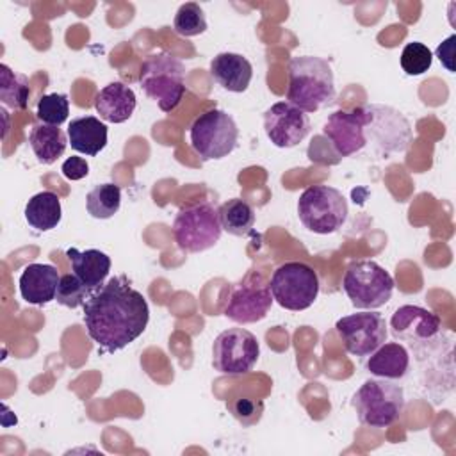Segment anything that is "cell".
Listing matches in <instances>:
<instances>
[{
	"instance_id": "obj_1",
	"label": "cell",
	"mask_w": 456,
	"mask_h": 456,
	"mask_svg": "<svg viewBox=\"0 0 456 456\" xmlns=\"http://www.w3.org/2000/svg\"><path fill=\"white\" fill-rule=\"evenodd\" d=\"M87 335L107 353L119 351L144 333L150 308L125 276L110 278L84 303Z\"/></svg>"
},
{
	"instance_id": "obj_2",
	"label": "cell",
	"mask_w": 456,
	"mask_h": 456,
	"mask_svg": "<svg viewBox=\"0 0 456 456\" xmlns=\"http://www.w3.org/2000/svg\"><path fill=\"white\" fill-rule=\"evenodd\" d=\"M335 100V80L328 61L315 55L292 57L289 62L287 102L303 112H315Z\"/></svg>"
},
{
	"instance_id": "obj_3",
	"label": "cell",
	"mask_w": 456,
	"mask_h": 456,
	"mask_svg": "<svg viewBox=\"0 0 456 456\" xmlns=\"http://www.w3.org/2000/svg\"><path fill=\"white\" fill-rule=\"evenodd\" d=\"M185 68L180 59L167 52L150 55L139 71V84L159 109L173 112L185 94Z\"/></svg>"
},
{
	"instance_id": "obj_4",
	"label": "cell",
	"mask_w": 456,
	"mask_h": 456,
	"mask_svg": "<svg viewBox=\"0 0 456 456\" xmlns=\"http://www.w3.org/2000/svg\"><path fill=\"white\" fill-rule=\"evenodd\" d=\"M351 404L362 424L388 428L399 420L404 410V392L392 379L370 378L353 394Z\"/></svg>"
},
{
	"instance_id": "obj_5",
	"label": "cell",
	"mask_w": 456,
	"mask_h": 456,
	"mask_svg": "<svg viewBox=\"0 0 456 456\" xmlns=\"http://www.w3.org/2000/svg\"><path fill=\"white\" fill-rule=\"evenodd\" d=\"M342 289L354 308L376 310L390 301L394 278L374 260H356L347 265Z\"/></svg>"
},
{
	"instance_id": "obj_6",
	"label": "cell",
	"mask_w": 456,
	"mask_h": 456,
	"mask_svg": "<svg viewBox=\"0 0 456 456\" xmlns=\"http://www.w3.org/2000/svg\"><path fill=\"white\" fill-rule=\"evenodd\" d=\"M297 216L303 226L314 233H335L347 219V201L335 187L310 185L297 200Z\"/></svg>"
},
{
	"instance_id": "obj_7",
	"label": "cell",
	"mask_w": 456,
	"mask_h": 456,
	"mask_svg": "<svg viewBox=\"0 0 456 456\" xmlns=\"http://www.w3.org/2000/svg\"><path fill=\"white\" fill-rule=\"evenodd\" d=\"M191 148L203 160H219L230 155L239 141L235 119L221 109L200 114L189 128Z\"/></svg>"
},
{
	"instance_id": "obj_8",
	"label": "cell",
	"mask_w": 456,
	"mask_h": 456,
	"mask_svg": "<svg viewBox=\"0 0 456 456\" xmlns=\"http://www.w3.org/2000/svg\"><path fill=\"white\" fill-rule=\"evenodd\" d=\"M221 232L217 208L207 201L180 208L173 221L175 242L185 253L210 249L217 244Z\"/></svg>"
},
{
	"instance_id": "obj_9",
	"label": "cell",
	"mask_w": 456,
	"mask_h": 456,
	"mask_svg": "<svg viewBox=\"0 0 456 456\" xmlns=\"http://www.w3.org/2000/svg\"><path fill=\"white\" fill-rule=\"evenodd\" d=\"M273 299L285 310L310 308L319 296V276L305 262H285L271 276Z\"/></svg>"
},
{
	"instance_id": "obj_10",
	"label": "cell",
	"mask_w": 456,
	"mask_h": 456,
	"mask_svg": "<svg viewBox=\"0 0 456 456\" xmlns=\"http://www.w3.org/2000/svg\"><path fill=\"white\" fill-rule=\"evenodd\" d=\"M258 356V340L244 328H228L214 338L212 365L221 374H248L256 365Z\"/></svg>"
},
{
	"instance_id": "obj_11",
	"label": "cell",
	"mask_w": 456,
	"mask_h": 456,
	"mask_svg": "<svg viewBox=\"0 0 456 456\" xmlns=\"http://www.w3.org/2000/svg\"><path fill=\"white\" fill-rule=\"evenodd\" d=\"M335 330L349 354L369 356L387 342V322L378 312H358L340 317Z\"/></svg>"
},
{
	"instance_id": "obj_12",
	"label": "cell",
	"mask_w": 456,
	"mask_h": 456,
	"mask_svg": "<svg viewBox=\"0 0 456 456\" xmlns=\"http://www.w3.org/2000/svg\"><path fill=\"white\" fill-rule=\"evenodd\" d=\"M370 119L365 126L367 142H374L379 153L406 151L411 142V126L408 119L395 109L387 105L367 103Z\"/></svg>"
},
{
	"instance_id": "obj_13",
	"label": "cell",
	"mask_w": 456,
	"mask_h": 456,
	"mask_svg": "<svg viewBox=\"0 0 456 456\" xmlns=\"http://www.w3.org/2000/svg\"><path fill=\"white\" fill-rule=\"evenodd\" d=\"M273 301L269 285L260 274L253 273L232 290L224 306V315L237 324L258 322L267 315Z\"/></svg>"
},
{
	"instance_id": "obj_14",
	"label": "cell",
	"mask_w": 456,
	"mask_h": 456,
	"mask_svg": "<svg viewBox=\"0 0 456 456\" xmlns=\"http://www.w3.org/2000/svg\"><path fill=\"white\" fill-rule=\"evenodd\" d=\"M390 330L395 340L404 342L413 351L428 349V344L433 342L442 331L440 317L417 305H403L390 317Z\"/></svg>"
},
{
	"instance_id": "obj_15",
	"label": "cell",
	"mask_w": 456,
	"mask_h": 456,
	"mask_svg": "<svg viewBox=\"0 0 456 456\" xmlns=\"http://www.w3.org/2000/svg\"><path fill=\"white\" fill-rule=\"evenodd\" d=\"M369 119L367 105L354 110H335L328 116L322 134L331 142L337 157H349L365 148V126Z\"/></svg>"
},
{
	"instance_id": "obj_16",
	"label": "cell",
	"mask_w": 456,
	"mask_h": 456,
	"mask_svg": "<svg viewBox=\"0 0 456 456\" xmlns=\"http://www.w3.org/2000/svg\"><path fill=\"white\" fill-rule=\"evenodd\" d=\"M264 130L278 148L297 146L310 132L306 112L289 102H276L264 112Z\"/></svg>"
},
{
	"instance_id": "obj_17",
	"label": "cell",
	"mask_w": 456,
	"mask_h": 456,
	"mask_svg": "<svg viewBox=\"0 0 456 456\" xmlns=\"http://www.w3.org/2000/svg\"><path fill=\"white\" fill-rule=\"evenodd\" d=\"M59 271L50 264H28L20 274V294L30 305H46L55 299Z\"/></svg>"
},
{
	"instance_id": "obj_18",
	"label": "cell",
	"mask_w": 456,
	"mask_h": 456,
	"mask_svg": "<svg viewBox=\"0 0 456 456\" xmlns=\"http://www.w3.org/2000/svg\"><path fill=\"white\" fill-rule=\"evenodd\" d=\"M210 75L223 89L244 93L253 78V66L240 53L223 52L210 61Z\"/></svg>"
},
{
	"instance_id": "obj_19",
	"label": "cell",
	"mask_w": 456,
	"mask_h": 456,
	"mask_svg": "<svg viewBox=\"0 0 456 456\" xmlns=\"http://www.w3.org/2000/svg\"><path fill=\"white\" fill-rule=\"evenodd\" d=\"M137 105L135 93L123 82H110L94 96V109L107 123H125Z\"/></svg>"
},
{
	"instance_id": "obj_20",
	"label": "cell",
	"mask_w": 456,
	"mask_h": 456,
	"mask_svg": "<svg viewBox=\"0 0 456 456\" xmlns=\"http://www.w3.org/2000/svg\"><path fill=\"white\" fill-rule=\"evenodd\" d=\"M367 372L383 379H401L410 370V353L401 342H383L365 362Z\"/></svg>"
},
{
	"instance_id": "obj_21",
	"label": "cell",
	"mask_w": 456,
	"mask_h": 456,
	"mask_svg": "<svg viewBox=\"0 0 456 456\" xmlns=\"http://www.w3.org/2000/svg\"><path fill=\"white\" fill-rule=\"evenodd\" d=\"M66 256L71 262L73 274H77L93 292L103 285L110 271L109 255L100 249L80 251L77 248H68Z\"/></svg>"
},
{
	"instance_id": "obj_22",
	"label": "cell",
	"mask_w": 456,
	"mask_h": 456,
	"mask_svg": "<svg viewBox=\"0 0 456 456\" xmlns=\"http://www.w3.org/2000/svg\"><path fill=\"white\" fill-rule=\"evenodd\" d=\"M68 141L75 151L94 157L107 146V126L94 116L75 118L68 125Z\"/></svg>"
},
{
	"instance_id": "obj_23",
	"label": "cell",
	"mask_w": 456,
	"mask_h": 456,
	"mask_svg": "<svg viewBox=\"0 0 456 456\" xmlns=\"http://www.w3.org/2000/svg\"><path fill=\"white\" fill-rule=\"evenodd\" d=\"M23 214L27 223L37 232L53 230L62 217L61 198L52 191H41L27 201Z\"/></svg>"
},
{
	"instance_id": "obj_24",
	"label": "cell",
	"mask_w": 456,
	"mask_h": 456,
	"mask_svg": "<svg viewBox=\"0 0 456 456\" xmlns=\"http://www.w3.org/2000/svg\"><path fill=\"white\" fill-rule=\"evenodd\" d=\"M68 142L69 141L66 139V134L62 132V128L45 125V123L34 125L28 134V144L34 155L41 164H46V166L53 164L64 153Z\"/></svg>"
},
{
	"instance_id": "obj_25",
	"label": "cell",
	"mask_w": 456,
	"mask_h": 456,
	"mask_svg": "<svg viewBox=\"0 0 456 456\" xmlns=\"http://www.w3.org/2000/svg\"><path fill=\"white\" fill-rule=\"evenodd\" d=\"M217 216H219L221 228L235 237L248 235L255 224L253 207L240 198H232L224 201L217 208Z\"/></svg>"
},
{
	"instance_id": "obj_26",
	"label": "cell",
	"mask_w": 456,
	"mask_h": 456,
	"mask_svg": "<svg viewBox=\"0 0 456 456\" xmlns=\"http://www.w3.org/2000/svg\"><path fill=\"white\" fill-rule=\"evenodd\" d=\"M28 96V78L14 73L7 64H0V102L12 110H23L27 109Z\"/></svg>"
},
{
	"instance_id": "obj_27",
	"label": "cell",
	"mask_w": 456,
	"mask_h": 456,
	"mask_svg": "<svg viewBox=\"0 0 456 456\" xmlns=\"http://www.w3.org/2000/svg\"><path fill=\"white\" fill-rule=\"evenodd\" d=\"M121 207V189L116 183H98L86 196L87 214L94 219H109Z\"/></svg>"
},
{
	"instance_id": "obj_28",
	"label": "cell",
	"mask_w": 456,
	"mask_h": 456,
	"mask_svg": "<svg viewBox=\"0 0 456 456\" xmlns=\"http://www.w3.org/2000/svg\"><path fill=\"white\" fill-rule=\"evenodd\" d=\"M173 28L182 37H194L203 34L207 30V18L200 4L196 2L182 4L175 14Z\"/></svg>"
},
{
	"instance_id": "obj_29",
	"label": "cell",
	"mask_w": 456,
	"mask_h": 456,
	"mask_svg": "<svg viewBox=\"0 0 456 456\" xmlns=\"http://www.w3.org/2000/svg\"><path fill=\"white\" fill-rule=\"evenodd\" d=\"M68 114H69V100L62 93L43 94L37 102L36 116L45 125L61 126L68 119Z\"/></svg>"
},
{
	"instance_id": "obj_30",
	"label": "cell",
	"mask_w": 456,
	"mask_h": 456,
	"mask_svg": "<svg viewBox=\"0 0 456 456\" xmlns=\"http://www.w3.org/2000/svg\"><path fill=\"white\" fill-rule=\"evenodd\" d=\"M91 294L93 290L77 274H64L57 285L55 299L66 308H78L84 306Z\"/></svg>"
},
{
	"instance_id": "obj_31",
	"label": "cell",
	"mask_w": 456,
	"mask_h": 456,
	"mask_svg": "<svg viewBox=\"0 0 456 456\" xmlns=\"http://www.w3.org/2000/svg\"><path fill=\"white\" fill-rule=\"evenodd\" d=\"M230 413L233 415L235 420H239L244 428H251L256 422H260L264 415V401L253 395H235L228 399L226 403Z\"/></svg>"
},
{
	"instance_id": "obj_32",
	"label": "cell",
	"mask_w": 456,
	"mask_h": 456,
	"mask_svg": "<svg viewBox=\"0 0 456 456\" xmlns=\"http://www.w3.org/2000/svg\"><path fill=\"white\" fill-rule=\"evenodd\" d=\"M431 62H433V52L424 43L411 41L401 52V68L410 77L426 73L431 68Z\"/></svg>"
},
{
	"instance_id": "obj_33",
	"label": "cell",
	"mask_w": 456,
	"mask_h": 456,
	"mask_svg": "<svg viewBox=\"0 0 456 456\" xmlns=\"http://www.w3.org/2000/svg\"><path fill=\"white\" fill-rule=\"evenodd\" d=\"M62 175L66 180H82L84 176H87L89 173V164L86 162V159L82 157H69L62 162V167H61Z\"/></svg>"
},
{
	"instance_id": "obj_34",
	"label": "cell",
	"mask_w": 456,
	"mask_h": 456,
	"mask_svg": "<svg viewBox=\"0 0 456 456\" xmlns=\"http://www.w3.org/2000/svg\"><path fill=\"white\" fill-rule=\"evenodd\" d=\"M454 41L456 36L451 34L442 45H438L436 48V57L440 59V62L449 69V71H456L454 68Z\"/></svg>"
}]
</instances>
